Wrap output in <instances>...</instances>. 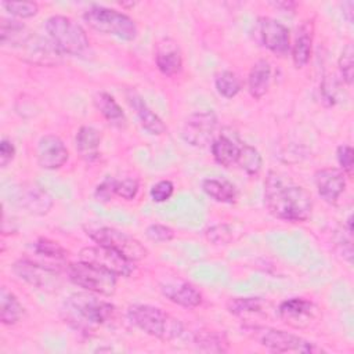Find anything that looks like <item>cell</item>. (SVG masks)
I'll use <instances>...</instances> for the list:
<instances>
[{
    "instance_id": "1",
    "label": "cell",
    "mask_w": 354,
    "mask_h": 354,
    "mask_svg": "<svg viewBox=\"0 0 354 354\" xmlns=\"http://www.w3.org/2000/svg\"><path fill=\"white\" fill-rule=\"evenodd\" d=\"M264 203L272 216L285 221H306L313 212L310 192L278 171H270L266 178Z\"/></svg>"
},
{
    "instance_id": "2",
    "label": "cell",
    "mask_w": 354,
    "mask_h": 354,
    "mask_svg": "<svg viewBox=\"0 0 354 354\" xmlns=\"http://www.w3.org/2000/svg\"><path fill=\"white\" fill-rule=\"evenodd\" d=\"M64 313L66 321L73 328L83 332H93L113 317L115 306L98 299L93 292L75 293L65 300Z\"/></svg>"
},
{
    "instance_id": "3",
    "label": "cell",
    "mask_w": 354,
    "mask_h": 354,
    "mask_svg": "<svg viewBox=\"0 0 354 354\" xmlns=\"http://www.w3.org/2000/svg\"><path fill=\"white\" fill-rule=\"evenodd\" d=\"M127 317L130 322L142 332L160 340H173L184 330L180 319L171 317L162 308L149 304L130 306Z\"/></svg>"
},
{
    "instance_id": "4",
    "label": "cell",
    "mask_w": 354,
    "mask_h": 354,
    "mask_svg": "<svg viewBox=\"0 0 354 354\" xmlns=\"http://www.w3.org/2000/svg\"><path fill=\"white\" fill-rule=\"evenodd\" d=\"M242 330L256 340L260 346L275 351V353H319L322 348L317 347L314 343L281 330L271 326H261V325H243Z\"/></svg>"
},
{
    "instance_id": "5",
    "label": "cell",
    "mask_w": 354,
    "mask_h": 354,
    "mask_svg": "<svg viewBox=\"0 0 354 354\" xmlns=\"http://www.w3.org/2000/svg\"><path fill=\"white\" fill-rule=\"evenodd\" d=\"M46 32L54 46L68 55H82L88 48V37L84 29L72 18L53 15L46 21Z\"/></svg>"
},
{
    "instance_id": "6",
    "label": "cell",
    "mask_w": 354,
    "mask_h": 354,
    "mask_svg": "<svg viewBox=\"0 0 354 354\" xmlns=\"http://www.w3.org/2000/svg\"><path fill=\"white\" fill-rule=\"evenodd\" d=\"M83 19L93 29L122 40H134L138 33L134 19L113 8L93 6L84 11Z\"/></svg>"
},
{
    "instance_id": "7",
    "label": "cell",
    "mask_w": 354,
    "mask_h": 354,
    "mask_svg": "<svg viewBox=\"0 0 354 354\" xmlns=\"http://www.w3.org/2000/svg\"><path fill=\"white\" fill-rule=\"evenodd\" d=\"M66 274L72 283L87 292L112 296L116 290L118 275L95 264L79 260L77 263L68 264Z\"/></svg>"
},
{
    "instance_id": "8",
    "label": "cell",
    "mask_w": 354,
    "mask_h": 354,
    "mask_svg": "<svg viewBox=\"0 0 354 354\" xmlns=\"http://www.w3.org/2000/svg\"><path fill=\"white\" fill-rule=\"evenodd\" d=\"M87 235L101 246L109 248L131 261H140L147 257V248L134 236L106 225H90L86 228Z\"/></svg>"
},
{
    "instance_id": "9",
    "label": "cell",
    "mask_w": 354,
    "mask_h": 354,
    "mask_svg": "<svg viewBox=\"0 0 354 354\" xmlns=\"http://www.w3.org/2000/svg\"><path fill=\"white\" fill-rule=\"evenodd\" d=\"M79 260L102 267L118 277H130L136 270L134 261L105 246H87L79 253Z\"/></svg>"
},
{
    "instance_id": "10",
    "label": "cell",
    "mask_w": 354,
    "mask_h": 354,
    "mask_svg": "<svg viewBox=\"0 0 354 354\" xmlns=\"http://www.w3.org/2000/svg\"><path fill=\"white\" fill-rule=\"evenodd\" d=\"M256 37L259 43L277 55L288 54L290 48L289 29L279 21L270 17H260L256 22Z\"/></svg>"
},
{
    "instance_id": "11",
    "label": "cell",
    "mask_w": 354,
    "mask_h": 354,
    "mask_svg": "<svg viewBox=\"0 0 354 354\" xmlns=\"http://www.w3.org/2000/svg\"><path fill=\"white\" fill-rule=\"evenodd\" d=\"M216 127L217 116L213 111H198L185 119L181 136L189 145L202 148L210 142Z\"/></svg>"
},
{
    "instance_id": "12",
    "label": "cell",
    "mask_w": 354,
    "mask_h": 354,
    "mask_svg": "<svg viewBox=\"0 0 354 354\" xmlns=\"http://www.w3.org/2000/svg\"><path fill=\"white\" fill-rule=\"evenodd\" d=\"M281 319L292 328L306 329L319 318L321 313L315 303L304 297H290L278 307Z\"/></svg>"
},
{
    "instance_id": "13",
    "label": "cell",
    "mask_w": 354,
    "mask_h": 354,
    "mask_svg": "<svg viewBox=\"0 0 354 354\" xmlns=\"http://www.w3.org/2000/svg\"><path fill=\"white\" fill-rule=\"evenodd\" d=\"M12 270L21 279L41 290L57 289L61 282L58 270L28 259H21L15 261Z\"/></svg>"
},
{
    "instance_id": "14",
    "label": "cell",
    "mask_w": 354,
    "mask_h": 354,
    "mask_svg": "<svg viewBox=\"0 0 354 354\" xmlns=\"http://www.w3.org/2000/svg\"><path fill=\"white\" fill-rule=\"evenodd\" d=\"M36 158L41 169L55 170L66 163L69 152L58 136L46 134L37 142Z\"/></svg>"
},
{
    "instance_id": "15",
    "label": "cell",
    "mask_w": 354,
    "mask_h": 354,
    "mask_svg": "<svg viewBox=\"0 0 354 354\" xmlns=\"http://www.w3.org/2000/svg\"><path fill=\"white\" fill-rule=\"evenodd\" d=\"M17 203L30 214L43 216L51 209L53 199L44 188L37 184L28 183L18 188Z\"/></svg>"
},
{
    "instance_id": "16",
    "label": "cell",
    "mask_w": 354,
    "mask_h": 354,
    "mask_svg": "<svg viewBox=\"0 0 354 354\" xmlns=\"http://www.w3.org/2000/svg\"><path fill=\"white\" fill-rule=\"evenodd\" d=\"M315 185L319 196L335 205L346 188V174L336 167H325L315 173Z\"/></svg>"
},
{
    "instance_id": "17",
    "label": "cell",
    "mask_w": 354,
    "mask_h": 354,
    "mask_svg": "<svg viewBox=\"0 0 354 354\" xmlns=\"http://www.w3.org/2000/svg\"><path fill=\"white\" fill-rule=\"evenodd\" d=\"M155 62L165 76H174L183 69V54L176 40L165 37L156 43Z\"/></svg>"
},
{
    "instance_id": "18",
    "label": "cell",
    "mask_w": 354,
    "mask_h": 354,
    "mask_svg": "<svg viewBox=\"0 0 354 354\" xmlns=\"http://www.w3.org/2000/svg\"><path fill=\"white\" fill-rule=\"evenodd\" d=\"M22 55L26 61L39 65H54L61 58V51L48 39L32 35L28 41L21 47Z\"/></svg>"
},
{
    "instance_id": "19",
    "label": "cell",
    "mask_w": 354,
    "mask_h": 354,
    "mask_svg": "<svg viewBox=\"0 0 354 354\" xmlns=\"http://www.w3.org/2000/svg\"><path fill=\"white\" fill-rule=\"evenodd\" d=\"M126 100H127L129 105L136 111L141 126L149 134L160 136L166 131V126L162 122V119L147 105V102L142 100V97L134 88L126 90Z\"/></svg>"
},
{
    "instance_id": "20",
    "label": "cell",
    "mask_w": 354,
    "mask_h": 354,
    "mask_svg": "<svg viewBox=\"0 0 354 354\" xmlns=\"http://www.w3.org/2000/svg\"><path fill=\"white\" fill-rule=\"evenodd\" d=\"M162 295L171 303L185 308H195L202 303L201 292L191 283L184 281L166 282L160 285Z\"/></svg>"
},
{
    "instance_id": "21",
    "label": "cell",
    "mask_w": 354,
    "mask_h": 354,
    "mask_svg": "<svg viewBox=\"0 0 354 354\" xmlns=\"http://www.w3.org/2000/svg\"><path fill=\"white\" fill-rule=\"evenodd\" d=\"M314 37V25L311 21H306L297 30V36L292 46V59L296 68H303L311 57Z\"/></svg>"
},
{
    "instance_id": "22",
    "label": "cell",
    "mask_w": 354,
    "mask_h": 354,
    "mask_svg": "<svg viewBox=\"0 0 354 354\" xmlns=\"http://www.w3.org/2000/svg\"><path fill=\"white\" fill-rule=\"evenodd\" d=\"M100 142H101V134L93 126H82L75 137L76 149L79 155L87 162H91L98 158Z\"/></svg>"
},
{
    "instance_id": "23",
    "label": "cell",
    "mask_w": 354,
    "mask_h": 354,
    "mask_svg": "<svg viewBox=\"0 0 354 354\" xmlns=\"http://www.w3.org/2000/svg\"><path fill=\"white\" fill-rule=\"evenodd\" d=\"M271 83V65L267 59H259L254 62L249 72L248 87L249 93L254 98H261L270 88Z\"/></svg>"
},
{
    "instance_id": "24",
    "label": "cell",
    "mask_w": 354,
    "mask_h": 354,
    "mask_svg": "<svg viewBox=\"0 0 354 354\" xmlns=\"http://www.w3.org/2000/svg\"><path fill=\"white\" fill-rule=\"evenodd\" d=\"M239 148L241 142L238 140H234L232 137L223 134L212 142V155L218 165L230 167L236 163Z\"/></svg>"
},
{
    "instance_id": "25",
    "label": "cell",
    "mask_w": 354,
    "mask_h": 354,
    "mask_svg": "<svg viewBox=\"0 0 354 354\" xmlns=\"http://www.w3.org/2000/svg\"><path fill=\"white\" fill-rule=\"evenodd\" d=\"M32 36V33L28 30V28L17 21V19H7L1 18L0 24V39L3 46H10L14 48H21L28 39Z\"/></svg>"
},
{
    "instance_id": "26",
    "label": "cell",
    "mask_w": 354,
    "mask_h": 354,
    "mask_svg": "<svg viewBox=\"0 0 354 354\" xmlns=\"http://www.w3.org/2000/svg\"><path fill=\"white\" fill-rule=\"evenodd\" d=\"M25 318V307L6 286L0 290V319L4 325H15Z\"/></svg>"
},
{
    "instance_id": "27",
    "label": "cell",
    "mask_w": 354,
    "mask_h": 354,
    "mask_svg": "<svg viewBox=\"0 0 354 354\" xmlns=\"http://www.w3.org/2000/svg\"><path fill=\"white\" fill-rule=\"evenodd\" d=\"M194 344L205 353H225L230 348L225 333L214 329H199L194 336Z\"/></svg>"
},
{
    "instance_id": "28",
    "label": "cell",
    "mask_w": 354,
    "mask_h": 354,
    "mask_svg": "<svg viewBox=\"0 0 354 354\" xmlns=\"http://www.w3.org/2000/svg\"><path fill=\"white\" fill-rule=\"evenodd\" d=\"M202 189L206 195L221 203H232L236 199V188L232 183L224 178H205Z\"/></svg>"
},
{
    "instance_id": "29",
    "label": "cell",
    "mask_w": 354,
    "mask_h": 354,
    "mask_svg": "<svg viewBox=\"0 0 354 354\" xmlns=\"http://www.w3.org/2000/svg\"><path fill=\"white\" fill-rule=\"evenodd\" d=\"M94 106L97 111L108 120L112 123H120L124 122V113L120 108V105L116 102V100L108 94L106 91H98L93 97Z\"/></svg>"
},
{
    "instance_id": "30",
    "label": "cell",
    "mask_w": 354,
    "mask_h": 354,
    "mask_svg": "<svg viewBox=\"0 0 354 354\" xmlns=\"http://www.w3.org/2000/svg\"><path fill=\"white\" fill-rule=\"evenodd\" d=\"M267 308V301L261 297H235L228 300L227 310L238 317L248 314H260Z\"/></svg>"
},
{
    "instance_id": "31",
    "label": "cell",
    "mask_w": 354,
    "mask_h": 354,
    "mask_svg": "<svg viewBox=\"0 0 354 354\" xmlns=\"http://www.w3.org/2000/svg\"><path fill=\"white\" fill-rule=\"evenodd\" d=\"M236 163L248 174L254 176V174H257L260 171V169L263 166V159H261V155L259 153V151L256 148H253L249 144L241 142V148H239V155H238Z\"/></svg>"
},
{
    "instance_id": "32",
    "label": "cell",
    "mask_w": 354,
    "mask_h": 354,
    "mask_svg": "<svg viewBox=\"0 0 354 354\" xmlns=\"http://www.w3.org/2000/svg\"><path fill=\"white\" fill-rule=\"evenodd\" d=\"M214 84H216L217 91L223 97H225V98L235 97L241 91V88H242L241 79L232 71H223V72H220L216 76Z\"/></svg>"
},
{
    "instance_id": "33",
    "label": "cell",
    "mask_w": 354,
    "mask_h": 354,
    "mask_svg": "<svg viewBox=\"0 0 354 354\" xmlns=\"http://www.w3.org/2000/svg\"><path fill=\"white\" fill-rule=\"evenodd\" d=\"M33 250L36 254L55 261H64L66 257L65 249L58 242H54L48 238H39L33 243Z\"/></svg>"
},
{
    "instance_id": "34",
    "label": "cell",
    "mask_w": 354,
    "mask_h": 354,
    "mask_svg": "<svg viewBox=\"0 0 354 354\" xmlns=\"http://www.w3.org/2000/svg\"><path fill=\"white\" fill-rule=\"evenodd\" d=\"M339 71L343 80L351 86L354 77V48L351 44H347L339 57Z\"/></svg>"
},
{
    "instance_id": "35",
    "label": "cell",
    "mask_w": 354,
    "mask_h": 354,
    "mask_svg": "<svg viewBox=\"0 0 354 354\" xmlns=\"http://www.w3.org/2000/svg\"><path fill=\"white\" fill-rule=\"evenodd\" d=\"M3 7L18 18H30L39 11V6L35 1H3Z\"/></svg>"
},
{
    "instance_id": "36",
    "label": "cell",
    "mask_w": 354,
    "mask_h": 354,
    "mask_svg": "<svg viewBox=\"0 0 354 354\" xmlns=\"http://www.w3.org/2000/svg\"><path fill=\"white\" fill-rule=\"evenodd\" d=\"M205 235L214 245H227L232 239V230L227 224H218L207 228Z\"/></svg>"
},
{
    "instance_id": "37",
    "label": "cell",
    "mask_w": 354,
    "mask_h": 354,
    "mask_svg": "<svg viewBox=\"0 0 354 354\" xmlns=\"http://www.w3.org/2000/svg\"><path fill=\"white\" fill-rule=\"evenodd\" d=\"M145 235L152 242H169L174 238V231L165 224H151L147 227Z\"/></svg>"
},
{
    "instance_id": "38",
    "label": "cell",
    "mask_w": 354,
    "mask_h": 354,
    "mask_svg": "<svg viewBox=\"0 0 354 354\" xmlns=\"http://www.w3.org/2000/svg\"><path fill=\"white\" fill-rule=\"evenodd\" d=\"M173 192H174L173 183L170 180H160L152 185L149 195L153 202L162 203V202H166L173 195Z\"/></svg>"
},
{
    "instance_id": "39",
    "label": "cell",
    "mask_w": 354,
    "mask_h": 354,
    "mask_svg": "<svg viewBox=\"0 0 354 354\" xmlns=\"http://www.w3.org/2000/svg\"><path fill=\"white\" fill-rule=\"evenodd\" d=\"M116 194V180L112 177H105L94 191V198L100 202H109Z\"/></svg>"
},
{
    "instance_id": "40",
    "label": "cell",
    "mask_w": 354,
    "mask_h": 354,
    "mask_svg": "<svg viewBox=\"0 0 354 354\" xmlns=\"http://www.w3.org/2000/svg\"><path fill=\"white\" fill-rule=\"evenodd\" d=\"M138 181L136 178L127 177L123 180H116V195L126 201H131L136 198L138 192Z\"/></svg>"
},
{
    "instance_id": "41",
    "label": "cell",
    "mask_w": 354,
    "mask_h": 354,
    "mask_svg": "<svg viewBox=\"0 0 354 354\" xmlns=\"http://www.w3.org/2000/svg\"><path fill=\"white\" fill-rule=\"evenodd\" d=\"M336 155H337V162L340 165V170L347 174V176H351L353 173V165H354V152H353V148L347 144H343V145H339L337 147V151H336Z\"/></svg>"
},
{
    "instance_id": "42",
    "label": "cell",
    "mask_w": 354,
    "mask_h": 354,
    "mask_svg": "<svg viewBox=\"0 0 354 354\" xmlns=\"http://www.w3.org/2000/svg\"><path fill=\"white\" fill-rule=\"evenodd\" d=\"M14 155H15L14 144L10 140L3 138L0 141V166L6 167L14 159Z\"/></svg>"
},
{
    "instance_id": "43",
    "label": "cell",
    "mask_w": 354,
    "mask_h": 354,
    "mask_svg": "<svg viewBox=\"0 0 354 354\" xmlns=\"http://www.w3.org/2000/svg\"><path fill=\"white\" fill-rule=\"evenodd\" d=\"M343 14L346 15V18H347V21L348 22H353V14H354V3L351 1V0H348V1H344L343 3Z\"/></svg>"
},
{
    "instance_id": "44",
    "label": "cell",
    "mask_w": 354,
    "mask_h": 354,
    "mask_svg": "<svg viewBox=\"0 0 354 354\" xmlns=\"http://www.w3.org/2000/svg\"><path fill=\"white\" fill-rule=\"evenodd\" d=\"M272 6L277 8H281L282 11H293L297 4L295 1H277V3H272Z\"/></svg>"
}]
</instances>
